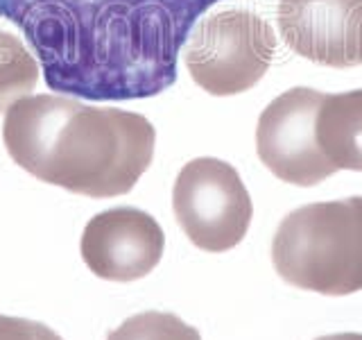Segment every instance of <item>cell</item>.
Segmentation results:
<instances>
[{"label":"cell","mask_w":362,"mask_h":340,"mask_svg":"<svg viewBox=\"0 0 362 340\" xmlns=\"http://www.w3.org/2000/svg\"><path fill=\"white\" fill-rule=\"evenodd\" d=\"M3 141L32 177L105 200L129 193L150 168L156 130L141 113L43 94L7 109Z\"/></svg>","instance_id":"cell-2"},{"label":"cell","mask_w":362,"mask_h":340,"mask_svg":"<svg viewBox=\"0 0 362 340\" xmlns=\"http://www.w3.org/2000/svg\"><path fill=\"white\" fill-rule=\"evenodd\" d=\"M283 41L328 68L362 66V0H279Z\"/></svg>","instance_id":"cell-8"},{"label":"cell","mask_w":362,"mask_h":340,"mask_svg":"<svg viewBox=\"0 0 362 340\" xmlns=\"http://www.w3.org/2000/svg\"><path fill=\"white\" fill-rule=\"evenodd\" d=\"M173 209L188 241L204 252H226L249 232L254 204L238 170L215 157H199L179 170Z\"/></svg>","instance_id":"cell-5"},{"label":"cell","mask_w":362,"mask_h":340,"mask_svg":"<svg viewBox=\"0 0 362 340\" xmlns=\"http://www.w3.org/2000/svg\"><path fill=\"white\" fill-rule=\"evenodd\" d=\"M0 340H64L48 324L25 317L0 315Z\"/></svg>","instance_id":"cell-12"},{"label":"cell","mask_w":362,"mask_h":340,"mask_svg":"<svg viewBox=\"0 0 362 340\" xmlns=\"http://www.w3.org/2000/svg\"><path fill=\"white\" fill-rule=\"evenodd\" d=\"M165 249L161 225L136 207H116L90 218L82 234V259L95 277L127 283L147 277Z\"/></svg>","instance_id":"cell-7"},{"label":"cell","mask_w":362,"mask_h":340,"mask_svg":"<svg viewBox=\"0 0 362 340\" xmlns=\"http://www.w3.org/2000/svg\"><path fill=\"white\" fill-rule=\"evenodd\" d=\"M272 264L301 290L333 298L362 290V196L290 211L272 241Z\"/></svg>","instance_id":"cell-3"},{"label":"cell","mask_w":362,"mask_h":340,"mask_svg":"<svg viewBox=\"0 0 362 340\" xmlns=\"http://www.w3.org/2000/svg\"><path fill=\"white\" fill-rule=\"evenodd\" d=\"M324 94L308 86L283 91L256 125V152L272 175L294 186H317L337 170L326 162L315 136Z\"/></svg>","instance_id":"cell-6"},{"label":"cell","mask_w":362,"mask_h":340,"mask_svg":"<svg viewBox=\"0 0 362 340\" xmlns=\"http://www.w3.org/2000/svg\"><path fill=\"white\" fill-rule=\"evenodd\" d=\"M315 340H362V334H354V332H344V334H328V336L315 338Z\"/></svg>","instance_id":"cell-13"},{"label":"cell","mask_w":362,"mask_h":340,"mask_svg":"<svg viewBox=\"0 0 362 340\" xmlns=\"http://www.w3.org/2000/svg\"><path fill=\"white\" fill-rule=\"evenodd\" d=\"M315 136L324 159L335 170L362 173V89L324 94Z\"/></svg>","instance_id":"cell-9"},{"label":"cell","mask_w":362,"mask_h":340,"mask_svg":"<svg viewBox=\"0 0 362 340\" xmlns=\"http://www.w3.org/2000/svg\"><path fill=\"white\" fill-rule=\"evenodd\" d=\"M276 50L274 30L247 9H224L202 18L186 43V66L211 96H238L269 71Z\"/></svg>","instance_id":"cell-4"},{"label":"cell","mask_w":362,"mask_h":340,"mask_svg":"<svg viewBox=\"0 0 362 340\" xmlns=\"http://www.w3.org/2000/svg\"><path fill=\"white\" fill-rule=\"evenodd\" d=\"M220 0H0V16L23 32L48 89L122 102L177 82L192 26Z\"/></svg>","instance_id":"cell-1"},{"label":"cell","mask_w":362,"mask_h":340,"mask_svg":"<svg viewBox=\"0 0 362 340\" xmlns=\"http://www.w3.org/2000/svg\"><path fill=\"white\" fill-rule=\"evenodd\" d=\"M39 64L18 37L0 30V113L28 98L39 82Z\"/></svg>","instance_id":"cell-10"},{"label":"cell","mask_w":362,"mask_h":340,"mask_svg":"<svg viewBox=\"0 0 362 340\" xmlns=\"http://www.w3.org/2000/svg\"><path fill=\"white\" fill-rule=\"evenodd\" d=\"M107 340H202V336L175 313L145 311L127 317Z\"/></svg>","instance_id":"cell-11"}]
</instances>
